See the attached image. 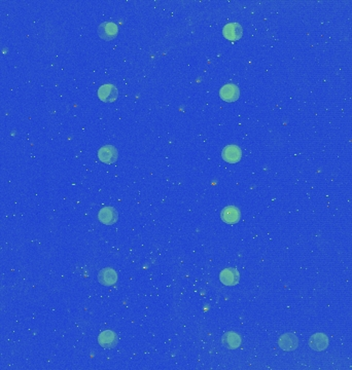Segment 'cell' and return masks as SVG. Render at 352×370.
Returning <instances> with one entry per match:
<instances>
[{
  "label": "cell",
  "mask_w": 352,
  "mask_h": 370,
  "mask_svg": "<svg viewBox=\"0 0 352 370\" xmlns=\"http://www.w3.org/2000/svg\"><path fill=\"white\" fill-rule=\"evenodd\" d=\"M298 345H299L298 337L294 333H284L278 339L279 348L285 352L295 351V349L298 348Z\"/></svg>",
  "instance_id": "3957f363"
},
{
  "label": "cell",
  "mask_w": 352,
  "mask_h": 370,
  "mask_svg": "<svg viewBox=\"0 0 352 370\" xmlns=\"http://www.w3.org/2000/svg\"><path fill=\"white\" fill-rule=\"evenodd\" d=\"M118 338L117 335L112 331V330H105V331L101 332L98 336V343L104 348H113L117 345Z\"/></svg>",
  "instance_id": "ba28073f"
},
{
  "label": "cell",
  "mask_w": 352,
  "mask_h": 370,
  "mask_svg": "<svg viewBox=\"0 0 352 370\" xmlns=\"http://www.w3.org/2000/svg\"><path fill=\"white\" fill-rule=\"evenodd\" d=\"M223 345L230 349H235L241 345V337L236 332H227L223 336Z\"/></svg>",
  "instance_id": "5bb4252c"
},
{
  "label": "cell",
  "mask_w": 352,
  "mask_h": 370,
  "mask_svg": "<svg viewBox=\"0 0 352 370\" xmlns=\"http://www.w3.org/2000/svg\"><path fill=\"white\" fill-rule=\"evenodd\" d=\"M220 217H222L224 222L228 224H235L240 220V211L235 206H228L224 208Z\"/></svg>",
  "instance_id": "4fadbf2b"
},
{
  "label": "cell",
  "mask_w": 352,
  "mask_h": 370,
  "mask_svg": "<svg viewBox=\"0 0 352 370\" xmlns=\"http://www.w3.org/2000/svg\"><path fill=\"white\" fill-rule=\"evenodd\" d=\"M239 273L234 267H228L219 274V280L226 286H234L239 282Z\"/></svg>",
  "instance_id": "8992f818"
},
{
  "label": "cell",
  "mask_w": 352,
  "mask_h": 370,
  "mask_svg": "<svg viewBox=\"0 0 352 370\" xmlns=\"http://www.w3.org/2000/svg\"><path fill=\"white\" fill-rule=\"evenodd\" d=\"M222 156L224 161H226L227 163L236 164L240 161L241 157H242V151H241L240 147H238L237 145L231 144L223 149Z\"/></svg>",
  "instance_id": "7a4b0ae2"
},
{
  "label": "cell",
  "mask_w": 352,
  "mask_h": 370,
  "mask_svg": "<svg viewBox=\"0 0 352 370\" xmlns=\"http://www.w3.org/2000/svg\"><path fill=\"white\" fill-rule=\"evenodd\" d=\"M309 347L316 352H321L329 347V338L325 333H315L309 339Z\"/></svg>",
  "instance_id": "9c48e42d"
},
{
  "label": "cell",
  "mask_w": 352,
  "mask_h": 370,
  "mask_svg": "<svg viewBox=\"0 0 352 370\" xmlns=\"http://www.w3.org/2000/svg\"><path fill=\"white\" fill-rule=\"evenodd\" d=\"M98 280L99 282L104 286H113L117 282V274L115 269L110 267H105L99 272Z\"/></svg>",
  "instance_id": "7c38bea8"
},
{
  "label": "cell",
  "mask_w": 352,
  "mask_h": 370,
  "mask_svg": "<svg viewBox=\"0 0 352 370\" xmlns=\"http://www.w3.org/2000/svg\"><path fill=\"white\" fill-rule=\"evenodd\" d=\"M240 95L239 88L234 84L225 85L219 91V96L226 102H235Z\"/></svg>",
  "instance_id": "52a82bcc"
},
{
  "label": "cell",
  "mask_w": 352,
  "mask_h": 370,
  "mask_svg": "<svg viewBox=\"0 0 352 370\" xmlns=\"http://www.w3.org/2000/svg\"><path fill=\"white\" fill-rule=\"evenodd\" d=\"M98 32H99L100 37H101L102 39L110 41V39H114L117 36L118 32V28L115 23L105 22L99 26Z\"/></svg>",
  "instance_id": "8fae6325"
},
{
  "label": "cell",
  "mask_w": 352,
  "mask_h": 370,
  "mask_svg": "<svg viewBox=\"0 0 352 370\" xmlns=\"http://www.w3.org/2000/svg\"><path fill=\"white\" fill-rule=\"evenodd\" d=\"M99 221L105 225H113L117 222L118 214L114 207H104L98 213Z\"/></svg>",
  "instance_id": "277c9868"
},
{
  "label": "cell",
  "mask_w": 352,
  "mask_h": 370,
  "mask_svg": "<svg viewBox=\"0 0 352 370\" xmlns=\"http://www.w3.org/2000/svg\"><path fill=\"white\" fill-rule=\"evenodd\" d=\"M224 36L229 41H238L243 34V29L238 23H229L223 29Z\"/></svg>",
  "instance_id": "30bf717a"
},
{
  "label": "cell",
  "mask_w": 352,
  "mask_h": 370,
  "mask_svg": "<svg viewBox=\"0 0 352 370\" xmlns=\"http://www.w3.org/2000/svg\"><path fill=\"white\" fill-rule=\"evenodd\" d=\"M118 96L117 88L114 85H103L98 89V97L101 101L105 103H112L116 101Z\"/></svg>",
  "instance_id": "6da1fadb"
},
{
  "label": "cell",
  "mask_w": 352,
  "mask_h": 370,
  "mask_svg": "<svg viewBox=\"0 0 352 370\" xmlns=\"http://www.w3.org/2000/svg\"><path fill=\"white\" fill-rule=\"evenodd\" d=\"M98 157L104 164H114L117 159V151L113 145H105L99 149Z\"/></svg>",
  "instance_id": "5b68a950"
}]
</instances>
